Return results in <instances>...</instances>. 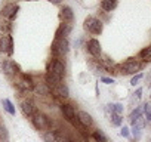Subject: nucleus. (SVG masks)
<instances>
[{"label":"nucleus","mask_w":151,"mask_h":142,"mask_svg":"<svg viewBox=\"0 0 151 142\" xmlns=\"http://www.w3.org/2000/svg\"><path fill=\"white\" fill-rule=\"evenodd\" d=\"M139 56H141V59H142L144 62H151V46L142 49L141 53H139Z\"/></svg>","instance_id":"obj_20"},{"label":"nucleus","mask_w":151,"mask_h":142,"mask_svg":"<svg viewBox=\"0 0 151 142\" xmlns=\"http://www.w3.org/2000/svg\"><path fill=\"white\" fill-rule=\"evenodd\" d=\"M21 110H22V113H24L27 117H30V118L37 113V108H36L34 102H33V101H30V99L22 101V104H21Z\"/></svg>","instance_id":"obj_10"},{"label":"nucleus","mask_w":151,"mask_h":142,"mask_svg":"<svg viewBox=\"0 0 151 142\" xmlns=\"http://www.w3.org/2000/svg\"><path fill=\"white\" fill-rule=\"evenodd\" d=\"M141 95H142V89L139 87V89H136V92H135V98H136V99H139V98H141Z\"/></svg>","instance_id":"obj_31"},{"label":"nucleus","mask_w":151,"mask_h":142,"mask_svg":"<svg viewBox=\"0 0 151 142\" xmlns=\"http://www.w3.org/2000/svg\"><path fill=\"white\" fill-rule=\"evenodd\" d=\"M49 90H50L56 98H68V95H70V90H68L67 85H64V83H61V85H58V86H55V87H50Z\"/></svg>","instance_id":"obj_12"},{"label":"nucleus","mask_w":151,"mask_h":142,"mask_svg":"<svg viewBox=\"0 0 151 142\" xmlns=\"http://www.w3.org/2000/svg\"><path fill=\"white\" fill-rule=\"evenodd\" d=\"M141 130H142V129H139L138 126H132V133H133L135 139H139V138H141Z\"/></svg>","instance_id":"obj_25"},{"label":"nucleus","mask_w":151,"mask_h":142,"mask_svg":"<svg viewBox=\"0 0 151 142\" xmlns=\"http://www.w3.org/2000/svg\"><path fill=\"white\" fill-rule=\"evenodd\" d=\"M147 82H151V73H150V76L147 77Z\"/></svg>","instance_id":"obj_34"},{"label":"nucleus","mask_w":151,"mask_h":142,"mask_svg":"<svg viewBox=\"0 0 151 142\" xmlns=\"http://www.w3.org/2000/svg\"><path fill=\"white\" fill-rule=\"evenodd\" d=\"M8 138V130L5 126H0V139H6Z\"/></svg>","instance_id":"obj_27"},{"label":"nucleus","mask_w":151,"mask_h":142,"mask_svg":"<svg viewBox=\"0 0 151 142\" xmlns=\"http://www.w3.org/2000/svg\"><path fill=\"white\" fill-rule=\"evenodd\" d=\"M68 49H70V44H68V40L61 37V39H55L53 40V44H52V52L55 55V59L61 58V56H65L68 53Z\"/></svg>","instance_id":"obj_1"},{"label":"nucleus","mask_w":151,"mask_h":142,"mask_svg":"<svg viewBox=\"0 0 151 142\" xmlns=\"http://www.w3.org/2000/svg\"><path fill=\"white\" fill-rule=\"evenodd\" d=\"M93 138H95V142H108V139H107V136L104 135V132L102 130H95L93 132Z\"/></svg>","instance_id":"obj_22"},{"label":"nucleus","mask_w":151,"mask_h":142,"mask_svg":"<svg viewBox=\"0 0 151 142\" xmlns=\"http://www.w3.org/2000/svg\"><path fill=\"white\" fill-rule=\"evenodd\" d=\"M61 18L64 19L65 24H70L73 19H74V14H73V9L70 6H64L62 11H61Z\"/></svg>","instance_id":"obj_16"},{"label":"nucleus","mask_w":151,"mask_h":142,"mask_svg":"<svg viewBox=\"0 0 151 142\" xmlns=\"http://www.w3.org/2000/svg\"><path fill=\"white\" fill-rule=\"evenodd\" d=\"M142 77H144V76H142L141 73H139V74H136V76H133V77H132V80H130V85H132V86L138 85V83H139V80H141Z\"/></svg>","instance_id":"obj_26"},{"label":"nucleus","mask_w":151,"mask_h":142,"mask_svg":"<svg viewBox=\"0 0 151 142\" xmlns=\"http://www.w3.org/2000/svg\"><path fill=\"white\" fill-rule=\"evenodd\" d=\"M15 85H17V87L18 89H21V90H31V89H34V82H33V79L30 77V76H27V74H18V77H17V80H15Z\"/></svg>","instance_id":"obj_4"},{"label":"nucleus","mask_w":151,"mask_h":142,"mask_svg":"<svg viewBox=\"0 0 151 142\" xmlns=\"http://www.w3.org/2000/svg\"><path fill=\"white\" fill-rule=\"evenodd\" d=\"M70 31H71V24H61L59 28H58V31H56L55 39H61V37L67 39V36L70 34Z\"/></svg>","instance_id":"obj_17"},{"label":"nucleus","mask_w":151,"mask_h":142,"mask_svg":"<svg viewBox=\"0 0 151 142\" xmlns=\"http://www.w3.org/2000/svg\"><path fill=\"white\" fill-rule=\"evenodd\" d=\"M31 121H33L34 127L39 129V130H49V129H50V120H49L43 113H39V111H37V113L31 117Z\"/></svg>","instance_id":"obj_2"},{"label":"nucleus","mask_w":151,"mask_h":142,"mask_svg":"<svg viewBox=\"0 0 151 142\" xmlns=\"http://www.w3.org/2000/svg\"><path fill=\"white\" fill-rule=\"evenodd\" d=\"M110 120H111V123L114 126H120L122 124V115H119V114H111Z\"/></svg>","instance_id":"obj_23"},{"label":"nucleus","mask_w":151,"mask_h":142,"mask_svg":"<svg viewBox=\"0 0 151 142\" xmlns=\"http://www.w3.org/2000/svg\"><path fill=\"white\" fill-rule=\"evenodd\" d=\"M141 113H142L141 108H135V110L132 111V114H130V120L133 121V120H136L138 117H141Z\"/></svg>","instance_id":"obj_24"},{"label":"nucleus","mask_w":151,"mask_h":142,"mask_svg":"<svg viewBox=\"0 0 151 142\" xmlns=\"http://www.w3.org/2000/svg\"><path fill=\"white\" fill-rule=\"evenodd\" d=\"M61 111H62L65 120L73 121V120L76 118V110H74L73 105H70V104H62V105H61Z\"/></svg>","instance_id":"obj_13"},{"label":"nucleus","mask_w":151,"mask_h":142,"mask_svg":"<svg viewBox=\"0 0 151 142\" xmlns=\"http://www.w3.org/2000/svg\"><path fill=\"white\" fill-rule=\"evenodd\" d=\"M56 139H58V135L55 133V130H46L43 135L45 142H56Z\"/></svg>","instance_id":"obj_19"},{"label":"nucleus","mask_w":151,"mask_h":142,"mask_svg":"<svg viewBox=\"0 0 151 142\" xmlns=\"http://www.w3.org/2000/svg\"><path fill=\"white\" fill-rule=\"evenodd\" d=\"M145 114H147V121L151 123V111H148V113H145Z\"/></svg>","instance_id":"obj_33"},{"label":"nucleus","mask_w":151,"mask_h":142,"mask_svg":"<svg viewBox=\"0 0 151 142\" xmlns=\"http://www.w3.org/2000/svg\"><path fill=\"white\" fill-rule=\"evenodd\" d=\"M2 104H3L5 110H6L11 115H15V113H17V111H15V108H14V104H12L9 99H3V101H2Z\"/></svg>","instance_id":"obj_21"},{"label":"nucleus","mask_w":151,"mask_h":142,"mask_svg":"<svg viewBox=\"0 0 151 142\" xmlns=\"http://www.w3.org/2000/svg\"><path fill=\"white\" fill-rule=\"evenodd\" d=\"M122 113H123V105L122 104H116L114 105V114H119L120 115Z\"/></svg>","instance_id":"obj_28"},{"label":"nucleus","mask_w":151,"mask_h":142,"mask_svg":"<svg viewBox=\"0 0 151 142\" xmlns=\"http://www.w3.org/2000/svg\"><path fill=\"white\" fill-rule=\"evenodd\" d=\"M47 71H49V73H53V74L59 76V77H64V74H65V65H64L62 61L53 59V61H50V64L47 65Z\"/></svg>","instance_id":"obj_6"},{"label":"nucleus","mask_w":151,"mask_h":142,"mask_svg":"<svg viewBox=\"0 0 151 142\" xmlns=\"http://www.w3.org/2000/svg\"><path fill=\"white\" fill-rule=\"evenodd\" d=\"M85 27L88 31H91L92 34H101L102 33V22L98 18L93 16H88L85 19Z\"/></svg>","instance_id":"obj_5"},{"label":"nucleus","mask_w":151,"mask_h":142,"mask_svg":"<svg viewBox=\"0 0 151 142\" xmlns=\"http://www.w3.org/2000/svg\"><path fill=\"white\" fill-rule=\"evenodd\" d=\"M101 80H102L105 85H111V83H114V80H113V79H108V77H102Z\"/></svg>","instance_id":"obj_30"},{"label":"nucleus","mask_w":151,"mask_h":142,"mask_svg":"<svg viewBox=\"0 0 151 142\" xmlns=\"http://www.w3.org/2000/svg\"><path fill=\"white\" fill-rule=\"evenodd\" d=\"M56 141H59V142H71V139H70V138H67V136L59 138V139H56Z\"/></svg>","instance_id":"obj_32"},{"label":"nucleus","mask_w":151,"mask_h":142,"mask_svg":"<svg viewBox=\"0 0 151 142\" xmlns=\"http://www.w3.org/2000/svg\"><path fill=\"white\" fill-rule=\"evenodd\" d=\"M0 52L12 55V52H14V39H12V36L0 37Z\"/></svg>","instance_id":"obj_7"},{"label":"nucleus","mask_w":151,"mask_h":142,"mask_svg":"<svg viewBox=\"0 0 151 142\" xmlns=\"http://www.w3.org/2000/svg\"><path fill=\"white\" fill-rule=\"evenodd\" d=\"M101 8L105 12H111L113 9L117 8V2H116V0H102V2H101Z\"/></svg>","instance_id":"obj_18"},{"label":"nucleus","mask_w":151,"mask_h":142,"mask_svg":"<svg viewBox=\"0 0 151 142\" xmlns=\"http://www.w3.org/2000/svg\"><path fill=\"white\" fill-rule=\"evenodd\" d=\"M120 135H122L123 138H127V136H129V129H127V127H123L122 132H120Z\"/></svg>","instance_id":"obj_29"},{"label":"nucleus","mask_w":151,"mask_h":142,"mask_svg":"<svg viewBox=\"0 0 151 142\" xmlns=\"http://www.w3.org/2000/svg\"><path fill=\"white\" fill-rule=\"evenodd\" d=\"M77 120H79V123H80L83 127H91V126L93 124L92 115L88 114L86 111H80V113L77 114Z\"/></svg>","instance_id":"obj_15"},{"label":"nucleus","mask_w":151,"mask_h":142,"mask_svg":"<svg viewBox=\"0 0 151 142\" xmlns=\"http://www.w3.org/2000/svg\"><path fill=\"white\" fill-rule=\"evenodd\" d=\"M45 83H46V86L50 89V87H55V86L61 85V83H62V77H59V76H56V74H53V73H49V71H46V74H45Z\"/></svg>","instance_id":"obj_9"},{"label":"nucleus","mask_w":151,"mask_h":142,"mask_svg":"<svg viewBox=\"0 0 151 142\" xmlns=\"http://www.w3.org/2000/svg\"><path fill=\"white\" fill-rule=\"evenodd\" d=\"M2 68H3V73L9 77H14L15 74H19V71H18V65L11 61V59H6L2 62Z\"/></svg>","instance_id":"obj_8"},{"label":"nucleus","mask_w":151,"mask_h":142,"mask_svg":"<svg viewBox=\"0 0 151 142\" xmlns=\"http://www.w3.org/2000/svg\"><path fill=\"white\" fill-rule=\"evenodd\" d=\"M88 50L91 52V55L93 56H99L101 55V43L96 39H91L88 42Z\"/></svg>","instance_id":"obj_14"},{"label":"nucleus","mask_w":151,"mask_h":142,"mask_svg":"<svg viewBox=\"0 0 151 142\" xmlns=\"http://www.w3.org/2000/svg\"><path fill=\"white\" fill-rule=\"evenodd\" d=\"M120 70H122V73H124V74H135L136 71L141 70V62L136 61L135 58H129L127 61L120 64Z\"/></svg>","instance_id":"obj_3"},{"label":"nucleus","mask_w":151,"mask_h":142,"mask_svg":"<svg viewBox=\"0 0 151 142\" xmlns=\"http://www.w3.org/2000/svg\"><path fill=\"white\" fill-rule=\"evenodd\" d=\"M17 12H18V5H15V3H8L2 9V15L5 18H8V19H14L15 15H17Z\"/></svg>","instance_id":"obj_11"}]
</instances>
